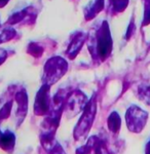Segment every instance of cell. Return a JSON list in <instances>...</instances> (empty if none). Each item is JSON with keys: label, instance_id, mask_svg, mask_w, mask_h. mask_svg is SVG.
<instances>
[{"label": "cell", "instance_id": "cell-1", "mask_svg": "<svg viewBox=\"0 0 150 154\" xmlns=\"http://www.w3.org/2000/svg\"><path fill=\"white\" fill-rule=\"evenodd\" d=\"M94 114H95V110H94V106H92V108H91V107L87 108L84 114L82 115L80 121L76 125V128H75L74 131V136L77 140L83 138L89 133V131L91 130L92 119H94Z\"/></svg>", "mask_w": 150, "mask_h": 154}, {"label": "cell", "instance_id": "cell-2", "mask_svg": "<svg viewBox=\"0 0 150 154\" xmlns=\"http://www.w3.org/2000/svg\"><path fill=\"white\" fill-rule=\"evenodd\" d=\"M14 136L11 133H5L0 137V147L5 151L11 152L14 149Z\"/></svg>", "mask_w": 150, "mask_h": 154}, {"label": "cell", "instance_id": "cell-3", "mask_svg": "<svg viewBox=\"0 0 150 154\" xmlns=\"http://www.w3.org/2000/svg\"><path fill=\"white\" fill-rule=\"evenodd\" d=\"M43 147L45 148V150L48 154H66L63 150V148L55 141L47 140L46 143L43 142Z\"/></svg>", "mask_w": 150, "mask_h": 154}]
</instances>
